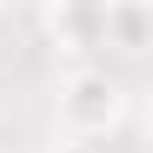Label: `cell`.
Wrapping results in <instances>:
<instances>
[{"instance_id":"cell-1","label":"cell","mask_w":153,"mask_h":153,"mask_svg":"<svg viewBox=\"0 0 153 153\" xmlns=\"http://www.w3.org/2000/svg\"><path fill=\"white\" fill-rule=\"evenodd\" d=\"M124 112H130V88L100 59L59 71V82H53V130H59V141H94L100 147L124 124Z\"/></svg>"},{"instance_id":"cell-2","label":"cell","mask_w":153,"mask_h":153,"mask_svg":"<svg viewBox=\"0 0 153 153\" xmlns=\"http://www.w3.org/2000/svg\"><path fill=\"white\" fill-rule=\"evenodd\" d=\"M41 36L53 53H65L71 65H88L100 53V0H53L36 12Z\"/></svg>"},{"instance_id":"cell-3","label":"cell","mask_w":153,"mask_h":153,"mask_svg":"<svg viewBox=\"0 0 153 153\" xmlns=\"http://www.w3.org/2000/svg\"><path fill=\"white\" fill-rule=\"evenodd\" d=\"M100 47L147 53L153 47V6H141V0H106L100 6Z\"/></svg>"},{"instance_id":"cell-4","label":"cell","mask_w":153,"mask_h":153,"mask_svg":"<svg viewBox=\"0 0 153 153\" xmlns=\"http://www.w3.org/2000/svg\"><path fill=\"white\" fill-rule=\"evenodd\" d=\"M47 153H106V147H94V141H59V135H53Z\"/></svg>"}]
</instances>
